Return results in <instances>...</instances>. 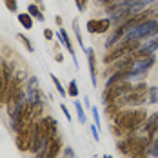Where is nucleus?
I'll return each mask as SVG.
<instances>
[{
  "instance_id": "obj_28",
  "label": "nucleus",
  "mask_w": 158,
  "mask_h": 158,
  "mask_svg": "<svg viewBox=\"0 0 158 158\" xmlns=\"http://www.w3.org/2000/svg\"><path fill=\"white\" fill-rule=\"evenodd\" d=\"M91 135H93V138H95L96 142L100 140V136H98V127H96V126H93V127H91Z\"/></svg>"
},
{
  "instance_id": "obj_21",
  "label": "nucleus",
  "mask_w": 158,
  "mask_h": 158,
  "mask_svg": "<svg viewBox=\"0 0 158 158\" xmlns=\"http://www.w3.org/2000/svg\"><path fill=\"white\" fill-rule=\"evenodd\" d=\"M51 80H53V84H55V87H56V91H58L60 95H62V96H65V95H67V93L64 91V87H62V84H60V80L56 78L55 75H51Z\"/></svg>"
},
{
  "instance_id": "obj_2",
  "label": "nucleus",
  "mask_w": 158,
  "mask_h": 158,
  "mask_svg": "<svg viewBox=\"0 0 158 158\" xmlns=\"http://www.w3.org/2000/svg\"><path fill=\"white\" fill-rule=\"evenodd\" d=\"M158 29V20H145V22H140L136 24L133 29L124 35V40H142V38H147L151 35H156Z\"/></svg>"
},
{
  "instance_id": "obj_17",
  "label": "nucleus",
  "mask_w": 158,
  "mask_h": 158,
  "mask_svg": "<svg viewBox=\"0 0 158 158\" xmlns=\"http://www.w3.org/2000/svg\"><path fill=\"white\" fill-rule=\"evenodd\" d=\"M147 15H149V20H158V4H151L147 7Z\"/></svg>"
},
{
  "instance_id": "obj_18",
  "label": "nucleus",
  "mask_w": 158,
  "mask_h": 158,
  "mask_svg": "<svg viewBox=\"0 0 158 158\" xmlns=\"http://www.w3.org/2000/svg\"><path fill=\"white\" fill-rule=\"evenodd\" d=\"M27 11H29V15H33L35 18H38V20H44V15L38 11V7L35 6V4H31V6H27Z\"/></svg>"
},
{
  "instance_id": "obj_19",
  "label": "nucleus",
  "mask_w": 158,
  "mask_h": 158,
  "mask_svg": "<svg viewBox=\"0 0 158 158\" xmlns=\"http://www.w3.org/2000/svg\"><path fill=\"white\" fill-rule=\"evenodd\" d=\"M158 102V87H149V104Z\"/></svg>"
},
{
  "instance_id": "obj_12",
  "label": "nucleus",
  "mask_w": 158,
  "mask_h": 158,
  "mask_svg": "<svg viewBox=\"0 0 158 158\" xmlns=\"http://www.w3.org/2000/svg\"><path fill=\"white\" fill-rule=\"evenodd\" d=\"M85 55H87V62H89V73H91V82L93 85H96V56H95V51L91 48L85 49Z\"/></svg>"
},
{
  "instance_id": "obj_29",
  "label": "nucleus",
  "mask_w": 158,
  "mask_h": 158,
  "mask_svg": "<svg viewBox=\"0 0 158 158\" xmlns=\"http://www.w3.org/2000/svg\"><path fill=\"white\" fill-rule=\"evenodd\" d=\"M60 107H62V111H64V114H65V118H67V120H71V113H69V109H67V107H65V106H60Z\"/></svg>"
},
{
  "instance_id": "obj_13",
  "label": "nucleus",
  "mask_w": 158,
  "mask_h": 158,
  "mask_svg": "<svg viewBox=\"0 0 158 158\" xmlns=\"http://www.w3.org/2000/svg\"><path fill=\"white\" fill-rule=\"evenodd\" d=\"M143 129H145V135L153 136L158 131V113H153L145 122H143Z\"/></svg>"
},
{
  "instance_id": "obj_14",
  "label": "nucleus",
  "mask_w": 158,
  "mask_h": 158,
  "mask_svg": "<svg viewBox=\"0 0 158 158\" xmlns=\"http://www.w3.org/2000/svg\"><path fill=\"white\" fill-rule=\"evenodd\" d=\"M58 38L62 40V44L65 46V49L71 53V58H73V62L78 65V60H77V56H75V49H73V46H71V40H69V36H67V31H65L64 27H60V31H58Z\"/></svg>"
},
{
  "instance_id": "obj_7",
  "label": "nucleus",
  "mask_w": 158,
  "mask_h": 158,
  "mask_svg": "<svg viewBox=\"0 0 158 158\" xmlns=\"http://www.w3.org/2000/svg\"><path fill=\"white\" fill-rule=\"evenodd\" d=\"M133 62H135V55H127V56H122V58L114 60L106 69V77H111L114 73H122V71H129V67L133 65Z\"/></svg>"
},
{
  "instance_id": "obj_3",
  "label": "nucleus",
  "mask_w": 158,
  "mask_h": 158,
  "mask_svg": "<svg viewBox=\"0 0 158 158\" xmlns=\"http://www.w3.org/2000/svg\"><path fill=\"white\" fill-rule=\"evenodd\" d=\"M147 89H149L147 84H138L126 96H122V98H118L114 102H118L120 106H142L145 102V98H147Z\"/></svg>"
},
{
  "instance_id": "obj_33",
  "label": "nucleus",
  "mask_w": 158,
  "mask_h": 158,
  "mask_svg": "<svg viewBox=\"0 0 158 158\" xmlns=\"http://www.w3.org/2000/svg\"><path fill=\"white\" fill-rule=\"evenodd\" d=\"M104 158H113V156H109V155H106V156H104Z\"/></svg>"
},
{
  "instance_id": "obj_35",
  "label": "nucleus",
  "mask_w": 158,
  "mask_h": 158,
  "mask_svg": "<svg viewBox=\"0 0 158 158\" xmlns=\"http://www.w3.org/2000/svg\"><path fill=\"white\" fill-rule=\"evenodd\" d=\"M156 35H158V29H156Z\"/></svg>"
},
{
  "instance_id": "obj_24",
  "label": "nucleus",
  "mask_w": 158,
  "mask_h": 158,
  "mask_svg": "<svg viewBox=\"0 0 158 158\" xmlns=\"http://www.w3.org/2000/svg\"><path fill=\"white\" fill-rule=\"evenodd\" d=\"M18 38H20V40L24 42V46L27 48V51H29V53H33V46H31V42H29V40H27V38H26L24 35H18Z\"/></svg>"
},
{
  "instance_id": "obj_9",
  "label": "nucleus",
  "mask_w": 158,
  "mask_h": 158,
  "mask_svg": "<svg viewBox=\"0 0 158 158\" xmlns=\"http://www.w3.org/2000/svg\"><path fill=\"white\" fill-rule=\"evenodd\" d=\"M109 27H111V18L89 20V22H87V31L89 33H106Z\"/></svg>"
},
{
  "instance_id": "obj_5",
  "label": "nucleus",
  "mask_w": 158,
  "mask_h": 158,
  "mask_svg": "<svg viewBox=\"0 0 158 158\" xmlns=\"http://www.w3.org/2000/svg\"><path fill=\"white\" fill-rule=\"evenodd\" d=\"M155 64V56L149 55V56H142V58H135L133 65L129 67V73H127V80L135 78V77H140V75H145Z\"/></svg>"
},
{
  "instance_id": "obj_8",
  "label": "nucleus",
  "mask_w": 158,
  "mask_h": 158,
  "mask_svg": "<svg viewBox=\"0 0 158 158\" xmlns=\"http://www.w3.org/2000/svg\"><path fill=\"white\" fill-rule=\"evenodd\" d=\"M158 49V36H153L151 40H147L145 44H143L142 48H138L135 51V58H142V56H149V55H153L155 51Z\"/></svg>"
},
{
  "instance_id": "obj_32",
  "label": "nucleus",
  "mask_w": 158,
  "mask_h": 158,
  "mask_svg": "<svg viewBox=\"0 0 158 158\" xmlns=\"http://www.w3.org/2000/svg\"><path fill=\"white\" fill-rule=\"evenodd\" d=\"M131 158H145V153H138V155H131Z\"/></svg>"
},
{
  "instance_id": "obj_31",
  "label": "nucleus",
  "mask_w": 158,
  "mask_h": 158,
  "mask_svg": "<svg viewBox=\"0 0 158 158\" xmlns=\"http://www.w3.org/2000/svg\"><path fill=\"white\" fill-rule=\"evenodd\" d=\"M44 36H46L48 40H51V38H53V31H51V29H46V31H44Z\"/></svg>"
},
{
  "instance_id": "obj_26",
  "label": "nucleus",
  "mask_w": 158,
  "mask_h": 158,
  "mask_svg": "<svg viewBox=\"0 0 158 158\" xmlns=\"http://www.w3.org/2000/svg\"><path fill=\"white\" fill-rule=\"evenodd\" d=\"M77 7H78L80 13H84L85 7H87V0H77Z\"/></svg>"
},
{
  "instance_id": "obj_34",
  "label": "nucleus",
  "mask_w": 158,
  "mask_h": 158,
  "mask_svg": "<svg viewBox=\"0 0 158 158\" xmlns=\"http://www.w3.org/2000/svg\"><path fill=\"white\" fill-rule=\"evenodd\" d=\"M98 2H102V4H104V2H106V0H98Z\"/></svg>"
},
{
  "instance_id": "obj_20",
  "label": "nucleus",
  "mask_w": 158,
  "mask_h": 158,
  "mask_svg": "<svg viewBox=\"0 0 158 158\" xmlns=\"http://www.w3.org/2000/svg\"><path fill=\"white\" fill-rule=\"evenodd\" d=\"M75 109H77V114H78V120L82 124H85V114H84V109H82L80 102H75Z\"/></svg>"
},
{
  "instance_id": "obj_22",
  "label": "nucleus",
  "mask_w": 158,
  "mask_h": 158,
  "mask_svg": "<svg viewBox=\"0 0 158 158\" xmlns=\"http://www.w3.org/2000/svg\"><path fill=\"white\" fill-rule=\"evenodd\" d=\"M73 29H75V35H77V40H78V44H82V35H80L78 20H75V22H73Z\"/></svg>"
},
{
  "instance_id": "obj_1",
  "label": "nucleus",
  "mask_w": 158,
  "mask_h": 158,
  "mask_svg": "<svg viewBox=\"0 0 158 158\" xmlns=\"http://www.w3.org/2000/svg\"><path fill=\"white\" fill-rule=\"evenodd\" d=\"M145 120H147L145 109H127V111H120L116 114V126L122 131H129V133L136 131Z\"/></svg>"
},
{
  "instance_id": "obj_10",
  "label": "nucleus",
  "mask_w": 158,
  "mask_h": 158,
  "mask_svg": "<svg viewBox=\"0 0 158 158\" xmlns=\"http://www.w3.org/2000/svg\"><path fill=\"white\" fill-rule=\"evenodd\" d=\"M38 124L44 127V129H46V133H48L49 140L56 136V131H58V124H56V120H55V118H51V116H46V118L38 120Z\"/></svg>"
},
{
  "instance_id": "obj_16",
  "label": "nucleus",
  "mask_w": 158,
  "mask_h": 158,
  "mask_svg": "<svg viewBox=\"0 0 158 158\" xmlns=\"http://www.w3.org/2000/svg\"><path fill=\"white\" fill-rule=\"evenodd\" d=\"M69 89H67V95L73 96V98H77L78 96V87H77V80H69V85H67Z\"/></svg>"
},
{
  "instance_id": "obj_27",
  "label": "nucleus",
  "mask_w": 158,
  "mask_h": 158,
  "mask_svg": "<svg viewBox=\"0 0 158 158\" xmlns=\"http://www.w3.org/2000/svg\"><path fill=\"white\" fill-rule=\"evenodd\" d=\"M93 116H95V126L100 127V116H98V109L96 107H93Z\"/></svg>"
},
{
  "instance_id": "obj_25",
  "label": "nucleus",
  "mask_w": 158,
  "mask_h": 158,
  "mask_svg": "<svg viewBox=\"0 0 158 158\" xmlns=\"http://www.w3.org/2000/svg\"><path fill=\"white\" fill-rule=\"evenodd\" d=\"M6 2V7L9 11H16V0H4Z\"/></svg>"
},
{
  "instance_id": "obj_23",
  "label": "nucleus",
  "mask_w": 158,
  "mask_h": 158,
  "mask_svg": "<svg viewBox=\"0 0 158 158\" xmlns=\"http://www.w3.org/2000/svg\"><path fill=\"white\" fill-rule=\"evenodd\" d=\"M149 147H151V155L153 156H158V138L156 140H151V145Z\"/></svg>"
},
{
  "instance_id": "obj_15",
  "label": "nucleus",
  "mask_w": 158,
  "mask_h": 158,
  "mask_svg": "<svg viewBox=\"0 0 158 158\" xmlns=\"http://www.w3.org/2000/svg\"><path fill=\"white\" fill-rule=\"evenodd\" d=\"M18 22L22 24V27H24V29H31V27H33L31 15H27V13H20V15H18Z\"/></svg>"
},
{
  "instance_id": "obj_11",
  "label": "nucleus",
  "mask_w": 158,
  "mask_h": 158,
  "mask_svg": "<svg viewBox=\"0 0 158 158\" xmlns=\"http://www.w3.org/2000/svg\"><path fill=\"white\" fill-rule=\"evenodd\" d=\"M46 158H56L58 156V153L62 151V142H60V138L58 136H55V138H51L46 145Z\"/></svg>"
},
{
  "instance_id": "obj_6",
  "label": "nucleus",
  "mask_w": 158,
  "mask_h": 158,
  "mask_svg": "<svg viewBox=\"0 0 158 158\" xmlns=\"http://www.w3.org/2000/svg\"><path fill=\"white\" fill-rule=\"evenodd\" d=\"M35 133H36V122L31 124L27 129H22L16 133V145L20 151H29L33 140H35Z\"/></svg>"
},
{
  "instance_id": "obj_4",
  "label": "nucleus",
  "mask_w": 158,
  "mask_h": 158,
  "mask_svg": "<svg viewBox=\"0 0 158 158\" xmlns=\"http://www.w3.org/2000/svg\"><path fill=\"white\" fill-rule=\"evenodd\" d=\"M131 89H133V85H131L127 80H124V82H120V84H114V85H111V87H106V91H104V95H102V100H104V104L107 106L111 102H114V100L126 96Z\"/></svg>"
},
{
  "instance_id": "obj_30",
  "label": "nucleus",
  "mask_w": 158,
  "mask_h": 158,
  "mask_svg": "<svg viewBox=\"0 0 158 158\" xmlns=\"http://www.w3.org/2000/svg\"><path fill=\"white\" fill-rule=\"evenodd\" d=\"M65 158H75V153H73V149H71V147H67V149H65Z\"/></svg>"
}]
</instances>
